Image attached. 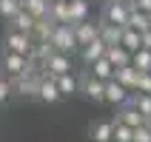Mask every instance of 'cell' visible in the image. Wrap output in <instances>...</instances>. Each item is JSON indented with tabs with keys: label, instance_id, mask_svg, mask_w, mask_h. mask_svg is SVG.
Returning a JSON list of instances; mask_svg holds the SVG:
<instances>
[{
	"label": "cell",
	"instance_id": "18",
	"mask_svg": "<svg viewBox=\"0 0 151 142\" xmlns=\"http://www.w3.org/2000/svg\"><path fill=\"white\" fill-rule=\"evenodd\" d=\"M88 71H91V74L97 77L100 83H109V80H114V74H117V68L111 66V63H109L106 57H103V60H97V63H94V66L88 68Z\"/></svg>",
	"mask_w": 151,
	"mask_h": 142
},
{
	"label": "cell",
	"instance_id": "7",
	"mask_svg": "<svg viewBox=\"0 0 151 142\" xmlns=\"http://www.w3.org/2000/svg\"><path fill=\"white\" fill-rule=\"evenodd\" d=\"M100 37V26H94V23H77L74 26V40H77V49H88L94 40Z\"/></svg>",
	"mask_w": 151,
	"mask_h": 142
},
{
	"label": "cell",
	"instance_id": "35",
	"mask_svg": "<svg viewBox=\"0 0 151 142\" xmlns=\"http://www.w3.org/2000/svg\"><path fill=\"white\" fill-rule=\"evenodd\" d=\"M148 26H151V14H148Z\"/></svg>",
	"mask_w": 151,
	"mask_h": 142
},
{
	"label": "cell",
	"instance_id": "15",
	"mask_svg": "<svg viewBox=\"0 0 151 142\" xmlns=\"http://www.w3.org/2000/svg\"><path fill=\"white\" fill-rule=\"evenodd\" d=\"M20 6H23V11H29L34 20H49V6H51V0H23Z\"/></svg>",
	"mask_w": 151,
	"mask_h": 142
},
{
	"label": "cell",
	"instance_id": "31",
	"mask_svg": "<svg viewBox=\"0 0 151 142\" xmlns=\"http://www.w3.org/2000/svg\"><path fill=\"white\" fill-rule=\"evenodd\" d=\"M131 9H137V11H143V14H151V0H137Z\"/></svg>",
	"mask_w": 151,
	"mask_h": 142
},
{
	"label": "cell",
	"instance_id": "1",
	"mask_svg": "<svg viewBox=\"0 0 151 142\" xmlns=\"http://www.w3.org/2000/svg\"><path fill=\"white\" fill-rule=\"evenodd\" d=\"M0 68L9 80H20L23 74L32 71V60L29 57H20V54H12V51H3L0 54Z\"/></svg>",
	"mask_w": 151,
	"mask_h": 142
},
{
	"label": "cell",
	"instance_id": "8",
	"mask_svg": "<svg viewBox=\"0 0 151 142\" xmlns=\"http://www.w3.org/2000/svg\"><path fill=\"white\" fill-rule=\"evenodd\" d=\"M91 142H114V119H97L88 125Z\"/></svg>",
	"mask_w": 151,
	"mask_h": 142
},
{
	"label": "cell",
	"instance_id": "20",
	"mask_svg": "<svg viewBox=\"0 0 151 142\" xmlns=\"http://www.w3.org/2000/svg\"><path fill=\"white\" fill-rule=\"evenodd\" d=\"M68 11H71V26L86 23L88 20V0H68Z\"/></svg>",
	"mask_w": 151,
	"mask_h": 142
},
{
	"label": "cell",
	"instance_id": "10",
	"mask_svg": "<svg viewBox=\"0 0 151 142\" xmlns=\"http://www.w3.org/2000/svg\"><path fill=\"white\" fill-rule=\"evenodd\" d=\"M37 100H43V102H49V105H54L57 100H63V94H60V88H57V80L54 77H43L40 80V91H37Z\"/></svg>",
	"mask_w": 151,
	"mask_h": 142
},
{
	"label": "cell",
	"instance_id": "25",
	"mask_svg": "<svg viewBox=\"0 0 151 142\" xmlns=\"http://www.w3.org/2000/svg\"><path fill=\"white\" fill-rule=\"evenodd\" d=\"M128 102H131L145 119H151V94H131V100H128Z\"/></svg>",
	"mask_w": 151,
	"mask_h": 142
},
{
	"label": "cell",
	"instance_id": "9",
	"mask_svg": "<svg viewBox=\"0 0 151 142\" xmlns=\"http://www.w3.org/2000/svg\"><path fill=\"white\" fill-rule=\"evenodd\" d=\"M128 100H131V91L123 88L117 80H109V83H106V102H109V105H120V108H123Z\"/></svg>",
	"mask_w": 151,
	"mask_h": 142
},
{
	"label": "cell",
	"instance_id": "24",
	"mask_svg": "<svg viewBox=\"0 0 151 142\" xmlns=\"http://www.w3.org/2000/svg\"><path fill=\"white\" fill-rule=\"evenodd\" d=\"M131 66H134L140 74H151V51L140 49L137 54H131Z\"/></svg>",
	"mask_w": 151,
	"mask_h": 142
},
{
	"label": "cell",
	"instance_id": "36",
	"mask_svg": "<svg viewBox=\"0 0 151 142\" xmlns=\"http://www.w3.org/2000/svg\"><path fill=\"white\" fill-rule=\"evenodd\" d=\"M20 3H23V0H20Z\"/></svg>",
	"mask_w": 151,
	"mask_h": 142
},
{
	"label": "cell",
	"instance_id": "21",
	"mask_svg": "<svg viewBox=\"0 0 151 142\" xmlns=\"http://www.w3.org/2000/svg\"><path fill=\"white\" fill-rule=\"evenodd\" d=\"M34 26H37V20H34L29 11H20V14L9 23V29H14V31H23V34H32L34 31Z\"/></svg>",
	"mask_w": 151,
	"mask_h": 142
},
{
	"label": "cell",
	"instance_id": "4",
	"mask_svg": "<svg viewBox=\"0 0 151 142\" xmlns=\"http://www.w3.org/2000/svg\"><path fill=\"white\" fill-rule=\"evenodd\" d=\"M128 14H131V6L123 3V0H117V3H106V6H103L100 20H103V23H111V26L126 29V26H128Z\"/></svg>",
	"mask_w": 151,
	"mask_h": 142
},
{
	"label": "cell",
	"instance_id": "34",
	"mask_svg": "<svg viewBox=\"0 0 151 142\" xmlns=\"http://www.w3.org/2000/svg\"><path fill=\"white\" fill-rule=\"evenodd\" d=\"M106 3H117V0H106Z\"/></svg>",
	"mask_w": 151,
	"mask_h": 142
},
{
	"label": "cell",
	"instance_id": "14",
	"mask_svg": "<svg viewBox=\"0 0 151 142\" xmlns=\"http://www.w3.org/2000/svg\"><path fill=\"white\" fill-rule=\"evenodd\" d=\"M106 60L120 71V68H128V66H131V51H126L123 46H111V49L106 51Z\"/></svg>",
	"mask_w": 151,
	"mask_h": 142
},
{
	"label": "cell",
	"instance_id": "27",
	"mask_svg": "<svg viewBox=\"0 0 151 142\" xmlns=\"http://www.w3.org/2000/svg\"><path fill=\"white\" fill-rule=\"evenodd\" d=\"M114 142H134V128H128L114 119Z\"/></svg>",
	"mask_w": 151,
	"mask_h": 142
},
{
	"label": "cell",
	"instance_id": "33",
	"mask_svg": "<svg viewBox=\"0 0 151 142\" xmlns=\"http://www.w3.org/2000/svg\"><path fill=\"white\" fill-rule=\"evenodd\" d=\"M123 3H128V6H134V3H137V0H123Z\"/></svg>",
	"mask_w": 151,
	"mask_h": 142
},
{
	"label": "cell",
	"instance_id": "22",
	"mask_svg": "<svg viewBox=\"0 0 151 142\" xmlns=\"http://www.w3.org/2000/svg\"><path fill=\"white\" fill-rule=\"evenodd\" d=\"M126 29H134V31H140V34L151 31V26H148V14H143V11L131 9V14H128V26H126Z\"/></svg>",
	"mask_w": 151,
	"mask_h": 142
},
{
	"label": "cell",
	"instance_id": "29",
	"mask_svg": "<svg viewBox=\"0 0 151 142\" xmlns=\"http://www.w3.org/2000/svg\"><path fill=\"white\" fill-rule=\"evenodd\" d=\"M134 142H151V128L148 125L137 128V131H134Z\"/></svg>",
	"mask_w": 151,
	"mask_h": 142
},
{
	"label": "cell",
	"instance_id": "5",
	"mask_svg": "<svg viewBox=\"0 0 151 142\" xmlns=\"http://www.w3.org/2000/svg\"><path fill=\"white\" fill-rule=\"evenodd\" d=\"M43 71L49 77H66L71 74V54H63V51H51L49 60H46V66H43Z\"/></svg>",
	"mask_w": 151,
	"mask_h": 142
},
{
	"label": "cell",
	"instance_id": "30",
	"mask_svg": "<svg viewBox=\"0 0 151 142\" xmlns=\"http://www.w3.org/2000/svg\"><path fill=\"white\" fill-rule=\"evenodd\" d=\"M137 94H151V74L140 77V88H137Z\"/></svg>",
	"mask_w": 151,
	"mask_h": 142
},
{
	"label": "cell",
	"instance_id": "2",
	"mask_svg": "<svg viewBox=\"0 0 151 142\" xmlns=\"http://www.w3.org/2000/svg\"><path fill=\"white\" fill-rule=\"evenodd\" d=\"M32 49H34L32 34L14 31V29H9L3 34V51H12V54H20V57H32Z\"/></svg>",
	"mask_w": 151,
	"mask_h": 142
},
{
	"label": "cell",
	"instance_id": "32",
	"mask_svg": "<svg viewBox=\"0 0 151 142\" xmlns=\"http://www.w3.org/2000/svg\"><path fill=\"white\" fill-rule=\"evenodd\" d=\"M143 49H148V51H151V31H145V34H143Z\"/></svg>",
	"mask_w": 151,
	"mask_h": 142
},
{
	"label": "cell",
	"instance_id": "17",
	"mask_svg": "<svg viewBox=\"0 0 151 142\" xmlns=\"http://www.w3.org/2000/svg\"><path fill=\"white\" fill-rule=\"evenodd\" d=\"M106 51H109V46H106V43L97 37V40H94L88 49H83V63H86V66H94L97 60H103V57H106Z\"/></svg>",
	"mask_w": 151,
	"mask_h": 142
},
{
	"label": "cell",
	"instance_id": "23",
	"mask_svg": "<svg viewBox=\"0 0 151 142\" xmlns=\"http://www.w3.org/2000/svg\"><path fill=\"white\" fill-rule=\"evenodd\" d=\"M57 88L63 97H71V94H80V80L74 74H66V77H57Z\"/></svg>",
	"mask_w": 151,
	"mask_h": 142
},
{
	"label": "cell",
	"instance_id": "26",
	"mask_svg": "<svg viewBox=\"0 0 151 142\" xmlns=\"http://www.w3.org/2000/svg\"><path fill=\"white\" fill-rule=\"evenodd\" d=\"M20 11H23L20 0H0V17H3V20H9V23H12Z\"/></svg>",
	"mask_w": 151,
	"mask_h": 142
},
{
	"label": "cell",
	"instance_id": "3",
	"mask_svg": "<svg viewBox=\"0 0 151 142\" xmlns=\"http://www.w3.org/2000/svg\"><path fill=\"white\" fill-rule=\"evenodd\" d=\"M49 46H51L54 51L71 54V51L77 49V40H74V26H54V31H51Z\"/></svg>",
	"mask_w": 151,
	"mask_h": 142
},
{
	"label": "cell",
	"instance_id": "28",
	"mask_svg": "<svg viewBox=\"0 0 151 142\" xmlns=\"http://www.w3.org/2000/svg\"><path fill=\"white\" fill-rule=\"evenodd\" d=\"M12 91H14V83L9 77H0V102H6L12 97Z\"/></svg>",
	"mask_w": 151,
	"mask_h": 142
},
{
	"label": "cell",
	"instance_id": "19",
	"mask_svg": "<svg viewBox=\"0 0 151 142\" xmlns=\"http://www.w3.org/2000/svg\"><path fill=\"white\" fill-rule=\"evenodd\" d=\"M120 46L126 51H131V54H137V51L143 49V34L134 31V29H123V40H120Z\"/></svg>",
	"mask_w": 151,
	"mask_h": 142
},
{
	"label": "cell",
	"instance_id": "11",
	"mask_svg": "<svg viewBox=\"0 0 151 142\" xmlns=\"http://www.w3.org/2000/svg\"><path fill=\"white\" fill-rule=\"evenodd\" d=\"M49 20H51L54 26H71L68 0H51V6H49Z\"/></svg>",
	"mask_w": 151,
	"mask_h": 142
},
{
	"label": "cell",
	"instance_id": "6",
	"mask_svg": "<svg viewBox=\"0 0 151 142\" xmlns=\"http://www.w3.org/2000/svg\"><path fill=\"white\" fill-rule=\"evenodd\" d=\"M80 94L91 102H106V83H100L91 71H86L80 80Z\"/></svg>",
	"mask_w": 151,
	"mask_h": 142
},
{
	"label": "cell",
	"instance_id": "16",
	"mask_svg": "<svg viewBox=\"0 0 151 142\" xmlns=\"http://www.w3.org/2000/svg\"><path fill=\"white\" fill-rule=\"evenodd\" d=\"M97 26H100V40L106 43L109 49H111V46H120V40H123V29H120V26L103 23V20H100Z\"/></svg>",
	"mask_w": 151,
	"mask_h": 142
},
{
	"label": "cell",
	"instance_id": "13",
	"mask_svg": "<svg viewBox=\"0 0 151 142\" xmlns=\"http://www.w3.org/2000/svg\"><path fill=\"white\" fill-rule=\"evenodd\" d=\"M140 77H143V74H140L134 66H128V68H120L117 74H114V80H117L123 88H128L131 94H137V88H140Z\"/></svg>",
	"mask_w": 151,
	"mask_h": 142
},
{
	"label": "cell",
	"instance_id": "12",
	"mask_svg": "<svg viewBox=\"0 0 151 142\" xmlns=\"http://www.w3.org/2000/svg\"><path fill=\"white\" fill-rule=\"evenodd\" d=\"M114 119H117V122H123V125H128V128H134V131L145 125V117L134 108V105H131V102H126V105L120 108V114H117Z\"/></svg>",
	"mask_w": 151,
	"mask_h": 142
}]
</instances>
